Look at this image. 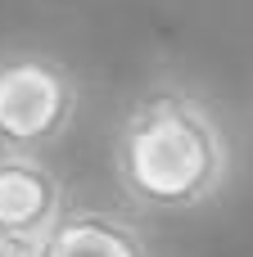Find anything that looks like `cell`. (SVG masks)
Instances as JSON below:
<instances>
[{"label": "cell", "mask_w": 253, "mask_h": 257, "mask_svg": "<svg viewBox=\"0 0 253 257\" xmlns=\"http://www.w3.org/2000/svg\"><path fill=\"white\" fill-rule=\"evenodd\" d=\"M235 172V145L217 108L186 81L145 86L113 136V176L122 194L163 217L208 208Z\"/></svg>", "instance_id": "1"}, {"label": "cell", "mask_w": 253, "mask_h": 257, "mask_svg": "<svg viewBox=\"0 0 253 257\" xmlns=\"http://www.w3.org/2000/svg\"><path fill=\"white\" fill-rule=\"evenodd\" d=\"M81 108L72 68L45 50H0V154H45Z\"/></svg>", "instance_id": "2"}, {"label": "cell", "mask_w": 253, "mask_h": 257, "mask_svg": "<svg viewBox=\"0 0 253 257\" xmlns=\"http://www.w3.org/2000/svg\"><path fill=\"white\" fill-rule=\"evenodd\" d=\"M68 208L59 172L36 154H0V230L23 239H45V230Z\"/></svg>", "instance_id": "3"}, {"label": "cell", "mask_w": 253, "mask_h": 257, "mask_svg": "<svg viewBox=\"0 0 253 257\" xmlns=\"http://www.w3.org/2000/svg\"><path fill=\"white\" fill-rule=\"evenodd\" d=\"M41 257H149V244L127 212L100 203H68L45 230Z\"/></svg>", "instance_id": "4"}, {"label": "cell", "mask_w": 253, "mask_h": 257, "mask_svg": "<svg viewBox=\"0 0 253 257\" xmlns=\"http://www.w3.org/2000/svg\"><path fill=\"white\" fill-rule=\"evenodd\" d=\"M0 257H41V239H23L0 230Z\"/></svg>", "instance_id": "5"}]
</instances>
